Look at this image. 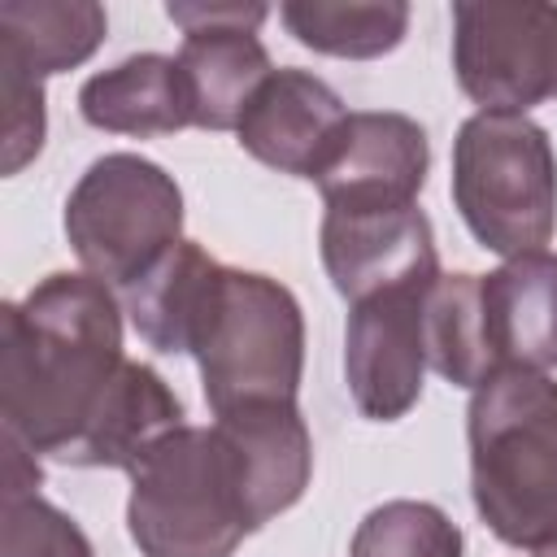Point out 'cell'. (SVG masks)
Listing matches in <instances>:
<instances>
[{
    "label": "cell",
    "mask_w": 557,
    "mask_h": 557,
    "mask_svg": "<svg viewBox=\"0 0 557 557\" xmlns=\"http://www.w3.org/2000/svg\"><path fill=\"white\" fill-rule=\"evenodd\" d=\"M122 361V305L109 283L48 274L0 309L4 435L61 461Z\"/></svg>",
    "instance_id": "6da1fadb"
},
{
    "label": "cell",
    "mask_w": 557,
    "mask_h": 557,
    "mask_svg": "<svg viewBox=\"0 0 557 557\" xmlns=\"http://www.w3.org/2000/svg\"><path fill=\"white\" fill-rule=\"evenodd\" d=\"M78 109L91 126L113 135H139V139L196 126L178 57H161V52L126 57L113 70L87 78L78 91Z\"/></svg>",
    "instance_id": "e0dca14e"
},
{
    "label": "cell",
    "mask_w": 557,
    "mask_h": 557,
    "mask_svg": "<svg viewBox=\"0 0 557 557\" xmlns=\"http://www.w3.org/2000/svg\"><path fill=\"white\" fill-rule=\"evenodd\" d=\"M183 26L178 70L191 96V122L205 131H235L252 91L274 74L270 52L257 39L265 4H170Z\"/></svg>",
    "instance_id": "ba28073f"
},
{
    "label": "cell",
    "mask_w": 557,
    "mask_h": 557,
    "mask_svg": "<svg viewBox=\"0 0 557 557\" xmlns=\"http://www.w3.org/2000/svg\"><path fill=\"white\" fill-rule=\"evenodd\" d=\"M131 540L144 557H231L257 531L248 474L218 426H178L131 470Z\"/></svg>",
    "instance_id": "3957f363"
},
{
    "label": "cell",
    "mask_w": 557,
    "mask_h": 557,
    "mask_svg": "<svg viewBox=\"0 0 557 557\" xmlns=\"http://www.w3.org/2000/svg\"><path fill=\"white\" fill-rule=\"evenodd\" d=\"M348 126L344 100L309 70H274L248 100L235 135L248 157L278 174L318 178Z\"/></svg>",
    "instance_id": "8fae6325"
},
{
    "label": "cell",
    "mask_w": 557,
    "mask_h": 557,
    "mask_svg": "<svg viewBox=\"0 0 557 557\" xmlns=\"http://www.w3.org/2000/svg\"><path fill=\"white\" fill-rule=\"evenodd\" d=\"M44 78L26 74L13 61H0V165L4 174H17L26 161L39 157L44 148Z\"/></svg>",
    "instance_id": "603a6c76"
},
{
    "label": "cell",
    "mask_w": 557,
    "mask_h": 557,
    "mask_svg": "<svg viewBox=\"0 0 557 557\" xmlns=\"http://www.w3.org/2000/svg\"><path fill=\"white\" fill-rule=\"evenodd\" d=\"M426 287H392L366 296L348 313L344 331V379L352 405L374 422L405 418L422 396L426 374Z\"/></svg>",
    "instance_id": "9c48e42d"
},
{
    "label": "cell",
    "mask_w": 557,
    "mask_h": 557,
    "mask_svg": "<svg viewBox=\"0 0 557 557\" xmlns=\"http://www.w3.org/2000/svg\"><path fill=\"white\" fill-rule=\"evenodd\" d=\"M213 426L231 440V448L244 461L257 527H265L270 518H278L305 496L313 474V440L296 400L244 405V409L218 413Z\"/></svg>",
    "instance_id": "9a60e30c"
},
{
    "label": "cell",
    "mask_w": 557,
    "mask_h": 557,
    "mask_svg": "<svg viewBox=\"0 0 557 557\" xmlns=\"http://www.w3.org/2000/svg\"><path fill=\"white\" fill-rule=\"evenodd\" d=\"M278 13L305 48L352 61L392 52L409 26V4L400 0H292Z\"/></svg>",
    "instance_id": "ffe728a7"
},
{
    "label": "cell",
    "mask_w": 557,
    "mask_h": 557,
    "mask_svg": "<svg viewBox=\"0 0 557 557\" xmlns=\"http://www.w3.org/2000/svg\"><path fill=\"white\" fill-rule=\"evenodd\" d=\"M222 270L226 265H218L191 239L161 252L135 283L122 287V305L139 339L157 352H196L222 287Z\"/></svg>",
    "instance_id": "5bb4252c"
},
{
    "label": "cell",
    "mask_w": 557,
    "mask_h": 557,
    "mask_svg": "<svg viewBox=\"0 0 557 557\" xmlns=\"http://www.w3.org/2000/svg\"><path fill=\"white\" fill-rule=\"evenodd\" d=\"M479 305L496 370L548 374L557 366V252H522L479 274Z\"/></svg>",
    "instance_id": "4fadbf2b"
},
{
    "label": "cell",
    "mask_w": 557,
    "mask_h": 557,
    "mask_svg": "<svg viewBox=\"0 0 557 557\" xmlns=\"http://www.w3.org/2000/svg\"><path fill=\"white\" fill-rule=\"evenodd\" d=\"M183 426V405L165 387V379L152 366L122 361L113 383L104 387L96 413L87 418L83 435L61 457L65 466H109V470H135L139 457Z\"/></svg>",
    "instance_id": "2e32d148"
},
{
    "label": "cell",
    "mask_w": 557,
    "mask_h": 557,
    "mask_svg": "<svg viewBox=\"0 0 557 557\" xmlns=\"http://www.w3.org/2000/svg\"><path fill=\"white\" fill-rule=\"evenodd\" d=\"M422 335H426V366L453 387H479L496 374L483 335L479 274H440L431 283Z\"/></svg>",
    "instance_id": "d6986e66"
},
{
    "label": "cell",
    "mask_w": 557,
    "mask_h": 557,
    "mask_svg": "<svg viewBox=\"0 0 557 557\" xmlns=\"http://www.w3.org/2000/svg\"><path fill=\"white\" fill-rule=\"evenodd\" d=\"M431 148L405 113H348V126L313 178L326 209H400L418 205Z\"/></svg>",
    "instance_id": "7c38bea8"
},
{
    "label": "cell",
    "mask_w": 557,
    "mask_h": 557,
    "mask_svg": "<svg viewBox=\"0 0 557 557\" xmlns=\"http://www.w3.org/2000/svg\"><path fill=\"white\" fill-rule=\"evenodd\" d=\"M191 357L213 418L244 405L296 400L305 366V318L296 296L270 274L226 265Z\"/></svg>",
    "instance_id": "5b68a950"
},
{
    "label": "cell",
    "mask_w": 557,
    "mask_h": 557,
    "mask_svg": "<svg viewBox=\"0 0 557 557\" xmlns=\"http://www.w3.org/2000/svg\"><path fill=\"white\" fill-rule=\"evenodd\" d=\"M453 200L470 235L509 257L540 252L557 231V157L527 113H474L453 144Z\"/></svg>",
    "instance_id": "277c9868"
},
{
    "label": "cell",
    "mask_w": 557,
    "mask_h": 557,
    "mask_svg": "<svg viewBox=\"0 0 557 557\" xmlns=\"http://www.w3.org/2000/svg\"><path fill=\"white\" fill-rule=\"evenodd\" d=\"M65 235L87 274L126 287L183 239V191L157 161L109 152L70 191Z\"/></svg>",
    "instance_id": "8992f818"
},
{
    "label": "cell",
    "mask_w": 557,
    "mask_h": 557,
    "mask_svg": "<svg viewBox=\"0 0 557 557\" xmlns=\"http://www.w3.org/2000/svg\"><path fill=\"white\" fill-rule=\"evenodd\" d=\"M348 557H461V531L426 500H387L361 518Z\"/></svg>",
    "instance_id": "44dd1931"
},
{
    "label": "cell",
    "mask_w": 557,
    "mask_h": 557,
    "mask_svg": "<svg viewBox=\"0 0 557 557\" xmlns=\"http://www.w3.org/2000/svg\"><path fill=\"white\" fill-rule=\"evenodd\" d=\"M104 39V9L91 0H4L0 4V61L26 74H61L87 61Z\"/></svg>",
    "instance_id": "ac0fdd59"
},
{
    "label": "cell",
    "mask_w": 557,
    "mask_h": 557,
    "mask_svg": "<svg viewBox=\"0 0 557 557\" xmlns=\"http://www.w3.org/2000/svg\"><path fill=\"white\" fill-rule=\"evenodd\" d=\"M470 492L509 548L557 557V383L540 370H496L474 387Z\"/></svg>",
    "instance_id": "7a4b0ae2"
},
{
    "label": "cell",
    "mask_w": 557,
    "mask_h": 557,
    "mask_svg": "<svg viewBox=\"0 0 557 557\" xmlns=\"http://www.w3.org/2000/svg\"><path fill=\"white\" fill-rule=\"evenodd\" d=\"M453 70L483 113H527L557 96V4L461 0L453 4Z\"/></svg>",
    "instance_id": "52a82bcc"
},
{
    "label": "cell",
    "mask_w": 557,
    "mask_h": 557,
    "mask_svg": "<svg viewBox=\"0 0 557 557\" xmlns=\"http://www.w3.org/2000/svg\"><path fill=\"white\" fill-rule=\"evenodd\" d=\"M322 265L348 305L392 292L426 287L440 278L435 235L418 205L400 209H326Z\"/></svg>",
    "instance_id": "30bf717a"
},
{
    "label": "cell",
    "mask_w": 557,
    "mask_h": 557,
    "mask_svg": "<svg viewBox=\"0 0 557 557\" xmlns=\"http://www.w3.org/2000/svg\"><path fill=\"white\" fill-rule=\"evenodd\" d=\"M0 557H96L74 518L48 505L39 492L4 496Z\"/></svg>",
    "instance_id": "7402d4cb"
}]
</instances>
